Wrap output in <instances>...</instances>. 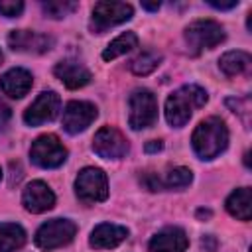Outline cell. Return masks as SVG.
I'll use <instances>...</instances> for the list:
<instances>
[{
    "instance_id": "cell-29",
    "label": "cell",
    "mask_w": 252,
    "mask_h": 252,
    "mask_svg": "<svg viewBox=\"0 0 252 252\" xmlns=\"http://www.w3.org/2000/svg\"><path fill=\"white\" fill-rule=\"evenodd\" d=\"M161 148H163L161 140H150V142L146 144V148H144V150H146L148 154H154V152H159Z\"/></svg>"
},
{
    "instance_id": "cell-21",
    "label": "cell",
    "mask_w": 252,
    "mask_h": 252,
    "mask_svg": "<svg viewBox=\"0 0 252 252\" xmlns=\"http://www.w3.org/2000/svg\"><path fill=\"white\" fill-rule=\"evenodd\" d=\"M136 45H138V35H136L134 32H124V33H120L116 39H112V41L106 45V49L102 51V59H104V61H112V59H116V57L128 53V51L134 49Z\"/></svg>"
},
{
    "instance_id": "cell-3",
    "label": "cell",
    "mask_w": 252,
    "mask_h": 252,
    "mask_svg": "<svg viewBox=\"0 0 252 252\" xmlns=\"http://www.w3.org/2000/svg\"><path fill=\"white\" fill-rule=\"evenodd\" d=\"M185 41L193 55L203 49H213L220 41H224V30L215 20H195L185 28Z\"/></svg>"
},
{
    "instance_id": "cell-15",
    "label": "cell",
    "mask_w": 252,
    "mask_h": 252,
    "mask_svg": "<svg viewBox=\"0 0 252 252\" xmlns=\"http://www.w3.org/2000/svg\"><path fill=\"white\" fill-rule=\"evenodd\" d=\"M53 73H55V77L67 89H81V87H85L91 81V71L83 63H79L75 59H63V61H59L55 65Z\"/></svg>"
},
{
    "instance_id": "cell-8",
    "label": "cell",
    "mask_w": 252,
    "mask_h": 252,
    "mask_svg": "<svg viewBox=\"0 0 252 252\" xmlns=\"http://www.w3.org/2000/svg\"><path fill=\"white\" fill-rule=\"evenodd\" d=\"M75 193L85 203H98L108 197V179L98 167H85L75 179Z\"/></svg>"
},
{
    "instance_id": "cell-31",
    "label": "cell",
    "mask_w": 252,
    "mask_h": 252,
    "mask_svg": "<svg viewBox=\"0 0 252 252\" xmlns=\"http://www.w3.org/2000/svg\"><path fill=\"white\" fill-rule=\"evenodd\" d=\"M142 8H144V10L154 12V10H158V8H159V2H142Z\"/></svg>"
},
{
    "instance_id": "cell-32",
    "label": "cell",
    "mask_w": 252,
    "mask_h": 252,
    "mask_svg": "<svg viewBox=\"0 0 252 252\" xmlns=\"http://www.w3.org/2000/svg\"><path fill=\"white\" fill-rule=\"evenodd\" d=\"M197 215H199V217H211V211H203V209H201Z\"/></svg>"
},
{
    "instance_id": "cell-4",
    "label": "cell",
    "mask_w": 252,
    "mask_h": 252,
    "mask_svg": "<svg viewBox=\"0 0 252 252\" xmlns=\"http://www.w3.org/2000/svg\"><path fill=\"white\" fill-rule=\"evenodd\" d=\"M128 122L134 130L150 128L158 120V100L152 91L136 89L128 100Z\"/></svg>"
},
{
    "instance_id": "cell-28",
    "label": "cell",
    "mask_w": 252,
    "mask_h": 252,
    "mask_svg": "<svg viewBox=\"0 0 252 252\" xmlns=\"http://www.w3.org/2000/svg\"><path fill=\"white\" fill-rule=\"evenodd\" d=\"M209 4H211L213 8H217V10H230V8L238 6V2H236V0H230V2H217V0H209Z\"/></svg>"
},
{
    "instance_id": "cell-10",
    "label": "cell",
    "mask_w": 252,
    "mask_h": 252,
    "mask_svg": "<svg viewBox=\"0 0 252 252\" xmlns=\"http://www.w3.org/2000/svg\"><path fill=\"white\" fill-rule=\"evenodd\" d=\"M59 106H61V98L55 91H43L24 112V120L30 126H39L43 122L53 120L59 114Z\"/></svg>"
},
{
    "instance_id": "cell-1",
    "label": "cell",
    "mask_w": 252,
    "mask_h": 252,
    "mask_svg": "<svg viewBox=\"0 0 252 252\" xmlns=\"http://www.w3.org/2000/svg\"><path fill=\"white\" fill-rule=\"evenodd\" d=\"M226 144H228V130L224 120L219 116H209L203 122H199L191 136V146L201 159L217 158L220 152H224Z\"/></svg>"
},
{
    "instance_id": "cell-22",
    "label": "cell",
    "mask_w": 252,
    "mask_h": 252,
    "mask_svg": "<svg viewBox=\"0 0 252 252\" xmlns=\"http://www.w3.org/2000/svg\"><path fill=\"white\" fill-rule=\"evenodd\" d=\"M159 61H161V55H159L158 51L146 49V51L138 53V55L130 61V71H132L134 75L144 77V75H150L152 71H156L158 65H159Z\"/></svg>"
},
{
    "instance_id": "cell-27",
    "label": "cell",
    "mask_w": 252,
    "mask_h": 252,
    "mask_svg": "<svg viewBox=\"0 0 252 252\" xmlns=\"http://www.w3.org/2000/svg\"><path fill=\"white\" fill-rule=\"evenodd\" d=\"M10 118H12V108L0 98V130H4L8 126Z\"/></svg>"
},
{
    "instance_id": "cell-12",
    "label": "cell",
    "mask_w": 252,
    "mask_h": 252,
    "mask_svg": "<svg viewBox=\"0 0 252 252\" xmlns=\"http://www.w3.org/2000/svg\"><path fill=\"white\" fill-rule=\"evenodd\" d=\"M53 37L45 33H37L32 30H14L8 35V45L14 51L24 53H45L53 47Z\"/></svg>"
},
{
    "instance_id": "cell-33",
    "label": "cell",
    "mask_w": 252,
    "mask_h": 252,
    "mask_svg": "<svg viewBox=\"0 0 252 252\" xmlns=\"http://www.w3.org/2000/svg\"><path fill=\"white\" fill-rule=\"evenodd\" d=\"M2 59H4V55H2V51H0V65H2Z\"/></svg>"
},
{
    "instance_id": "cell-17",
    "label": "cell",
    "mask_w": 252,
    "mask_h": 252,
    "mask_svg": "<svg viewBox=\"0 0 252 252\" xmlns=\"http://www.w3.org/2000/svg\"><path fill=\"white\" fill-rule=\"evenodd\" d=\"M126 236H128L126 226L112 224V222H102V224L93 228L89 242H91L93 248H114L120 242H124Z\"/></svg>"
},
{
    "instance_id": "cell-6",
    "label": "cell",
    "mask_w": 252,
    "mask_h": 252,
    "mask_svg": "<svg viewBox=\"0 0 252 252\" xmlns=\"http://www.w3.org/2000/svg\"><path fill=\"white\" fill-rule=\"evenodd\" d=\"M132 14H134V10L126 2H96L93 6L91 30L94 33H102L108 28L128 22L132 18Z\"/></svg>"
},
{
    "instance_id": "cell-16",
    "label": "cell",
    "mask_w": 252,
    "mask_h": 252,
    "mask_svg": "<svg viewBox=\"0 0 252 252\" xmlns=\"http://www.w3.org/2000/svg\"><path fill=\"white\" fill-rule=\"evenodd\" d=\"M32 73L22 67H14L0 77V91L10 98H22L32 89Z\"/></svg>"
},
{
    "instance_id": "cell-5",
    "label": "cell",
    "mask_w": 252,
    "mask_h": 252,
    "mask_svg": "<svg viewBox=\"0 0 252 252\" xmlns=\"http://www.w3.org/2000/svg\"><path fill=\"white\" fill-rule=\"evenodd\" d=\"M75 232H77V226H75L73 220H69V219H51V220L43 222L37 228L33 240L41 250H55V248H61V246L69 244L75 238Z\"/></svg>"
},
{
    "instance_id": "cell-18",
    "label": "cell",
    "mask_w": 252,
    "mask_h": 252,
    "mask_svg": "<svg viewBox=\"0 0 252 252\" xmlns=\"http://www.w3.org/2000/svg\"><path fill=\"white\" fill-rule=\"evenodd\" d=\"M226 211L238 220H250L252 217V191L250 187H240L232 191L226 199Z\"/></svg>"
},
{
    "instance_id": "cell-30",
    "label": "cell",
    "mask_w": 252,
    "mask_h": 252,
    "mask_svg": "<svg viewBox=\"0 0 252 252\" xmlns=\"http://www.w3.org/2000/svg\"><path fill=\"white\" fill-rule=\"evenodd\" d=\"M201 244H203V246H207V248H209V252H215V240H213V236H205Z\"/></svg>"
},
{
    "instance_id": "cell-9",
    "label": "cell",
    "mask_w": 252,
    "mask_h": 252,
    "mask_svg": "<svg viewBox=\"0 0 252 252\" xmlns=\"http://www.w3.org/2000/svg\"><path fill=\"white\" fill-rule=\"evenodd\" d=\"M93 150L104 159H120L128 154L130 146L120 130L112 126H102L93 138Z\"/></svg>"
},
{
    "instance_id": "cell-23",
    "label": "cell",
    "mask_w": 252,
    "mask_h": 252,
    "mask_svg": "<svg viewBox=\"0 0 252 252\" xmlns=\"http://www.w3.org/2000/svg\"><path fill=\"white\" fill-rule=\"evenodd\" d=\"M193 181V173L189 167H173L167 171L165 177H159L161 189H181Z\"/></svg>"
},
{
    "instance_id": "cell-34",
    "label": "cell",
    "mask_w": 252,
    "mask_h": 252,
    "mask_svg": "<svg viewBox=\"0 0 252 252\" xmlns=\"http://www.w3.org/2000/svg\"><path fill=\"white\" fill-rule=\"evenodd\" d=\"M0 177H2V169H0Z\"/></svg>"
},
{
    "instance_id": "cell-24",
    "label": "cell",
    "mask_w": 252,
    "mask_h": 252,
    "mask_svg": "<svg viewBox=\"0 0 252 252\" xmlns=\"http://www.w3.org/2000/svg\"><path fill=\"white\" fill-rule=\"evenodd\" d=\"M75 8H77V4L69 2V0H47V2H41V10L49 18H65Z\"/></svg>"
},
{
    "instance_id": "cell-25",
    "label": "cell",
    "mask_w": 252,
    "mask_h": 252,
    "mask_svg": "<svg viewBox=\"0 0 252 252\" xmlns=\"http://www.w3.org/2000/svg\"><path fill=\"white\" fill-rule=\"evenodd\" d=\"M226 104L232 108V112L242 116L246 128H248L250 126V98H226Z\"/></svg>"
},
{
    "instance_id": "cell-7",
    "label": "cell",
    "mask_w": 252,
    "mask_h": 252,
    "mask_svg": "<svg viewBox=\"0 0 252 252\" xmlns=\"http://www.w3.org/2000/svg\"><path fill=\"white\" fill-rule=\"evenodd\" d=\"M30 158L35 165L43 169H53L59 167L67 159V148L59 142L57 136L53 134H43L35 138V142L30 148Z\"/></svg>"
},
{
    "instance_id": "cell-11",
    "label": "cell",
    "mask_w": 252,
    "mask_h": 252,
    "mask_svg": "<svg viewBox=\"0 0 252 252\" xmlns=\"http://www.w3.org/2000/svg\"><path fill=\"white\" fill-rule=\"evenodd\" d=\"M98 110L93 102L87 100H71L65 110H63V128L69 134H79L83 130H87L94 118H96Z\"/></svg>"
},
{
    "instance_id": "cell-26",
    "label": "cell",
    "mask_w": 252,
    "mask_h": 252,
    "mask_svg": "<svg viewBox=\"0 0 252 252\" xmlns=\"http://www.w3.org/2000/svg\"><path fill=\"white\" fill-rule=\"evenodd\" d=\"M22 10H24L22 0H0V14L6 18H16L22 14Z\"/></svg>"
},
{
    "instance_id": "cell-13",
    "label": "cell",
    "mask_w": 252,
    "mask_h": 252,
    "mask_svg": "<svg viewBox=\"0 0 252 252\" xmlns=\"http://www.w3.org/2000/svg\"><path fill=\"white\" fill-rule=\"evenodd\" d=\"M22 203L30 213H45L53 209L55 195L43 181H32L22 193Z\"/></svg>"
},
{
    "instance_id": "cell-19",
    "label": "cell",
    "mask_w": 252,
    "mask_h": 252,
    "mask_svg": "<svg viewBox=\"0 0 252 252\" xmlns=\"http://www.w3.org/2000/svg\"><path fill=\"white\" fill-rule=\"evenodd\" d=\"M252 65V57L246 51H226L219 59V67L226 77H236L242 73H248Z\"/></svg>"
},
{
    "instance_id": "cell-14",
    "label": "cell",
    "mask_w": 252,
    "mask_h": 252,
    "mask_svg": "<svg viewBox=\"0 0 252 252\" xmlns=\"http://www.w3.org/2000/svg\"><path fill=\"white\" fill-rule=\"evenodd\" d=\"M189 246V238L179 226H165L156 236H152L148 248L150 252H185Z\"/></svg>"
},
{
    "instance_id": "cell-20",
    "label": "cell",
    "mask_w": 252,
    "mask_h": 252,
    "mask_svg": "<svg viewBox=\"0 0 252 252\" xmlns=\"http://www.w3.org/2000/svg\"><path fill=\"white\" fill-rule=\"evenodd\" d=\"M26 244V230L16 222H0V252H14Z\"/></svg>"
},
{
    "instance_id": "cell-2",
    "label": "cell",
    "mask_w": 252,
    "mask_h": 252,
    "mask_svg": "<svg viewBox=\"0 0 252 252\" xmlns=\"http://www.w3.org/2000/svg\"><path fill=\"white\" fill-rule=\"evenodd\" d=\"M207 91L199 85H185L171 93L165 100V118L171 126L181 128L191 118L195 108H201L207 102Z\"/></svg>"
}]
</instances>
